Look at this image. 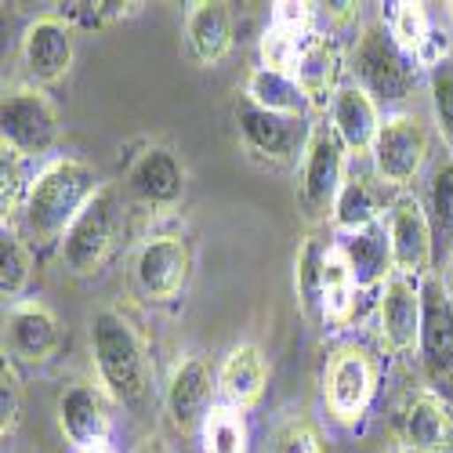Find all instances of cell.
Masks as SVG:
<instances>
[{
  "instance_id": "1",
  "label": "cell",
  "mask_w": 453,
  "mask_h": 453,
  "mask_svg": "<svg viewBox=\"0 0 453 453\" xmlns=\"http://www.w3.org/2000/svg\"><path fill=\"white\" fill-rule=\"evenodd\" d=\"M105 181H98V171L81 157H51L36 174H29V188L22 200V229L26 240L36 247L62 243L69 225L81 218V211L95 200V193Z\"/></svg>"
},
{
  "instance_id": "2",
  "label": "cell",
  "mask_w": 453,
  "mask_h": 453,
  "mask_svg": "<svg viewBox=\"0 0 453 453\" xmlns=\"http://www.w3.org/2000/svg\"><path fill=\"white\" fill-rule=\"evenodd\" d=\"M91 356L98 366V381L124 406H138L153 385V366H149L145 345L134 323L117 309H98L91 316Z\"/></svg>"
},
{
  "instance_id": "3",
  "label": "cell",
  "mask_w": 453,
  "mask_h": 453,
  "mask_svg": "<svg viewBox=\"0 0 453 453\" xmlns=\"http://www.w3.org/2000/svg\"><path fill=\"white\" fill-rule=\"evenodd\" d=\"M377 385H381V363L356 342L337 345L323 366V406L326 418L342 428H356L366 421L373 406Z\"/></svg>"
},
{
  "instance_id": "4",
  "label": "cell",
  "mask_w": 453,
  "mask_h": 453,
  "mask_svg": "<svg viewBox=\"0 0 453 453\" xmlns=\"http://www.w3.org/2000/svg\"><path fill=\"white\" fill-rule=\"evenodd\" d=\"M120 225H124L120 188L117 185H102L95 193V200L81 211V218L69 225V233L58 243L62 269L69 276H77V280H88V276L102 273L112 247H117Z\"/></svg>"
},
{
  "instance_id": "5",
  "label": "cell",
  "mask_w": 453,
  "mask_h": 453,
  "mask_svg": "<svg viewBox=\"0 0 453 453\" xmlns=\"http://www.w3.org/2000/svg\"><path fill=\"white\" fill-rule=\"evenodd\" d=\"M345 164H349V153L342 138L334 134V127L326 120L312 124L309 149L297 164V211L305 218V225H319L334 218L337 196H342V188L349 181Z\"/></svg>"
},
{
  "instance_id": "6",
  "label": "cell",
  "mask_w": 453,
  "mask_h": 453,
  "mask_svg": "<svg viewBox=\"0 0 453 453\" xmlns=\"http://www.w3.org/2000/svg\"><path fill=\"white\" fill-rule=\"evenodd\" d=\"M352 84L381 102H403L418 84V62H413L395 41L388 26H366L352 48Z\"/></svg>"
},
{
  "instance_id": "7",
  "label": "cell",
  "mask_w": 453,
  "mask_h": 453,
  "mask_svg": "<svg viewBox=\"0 0 453 453\" xmlns=\"http://www.w3.org/2000/svg\"><path fill=\"white\" fill-rule=\"evenodd\" d=\"M58 109L36 84H15L0 102V145L15 149L22 160H41L58 145Z\"/></svg>"
},
{
  "instance_id": "8",
  "label": "cell",
  "mask_w": 453,
  "mask_h": 453,
  "mask_svg": "<svg viewBox=\"0 0 453 453\" xmlns=\"http://www.w3.org/2000/svg\"><path fill=\"white\" fill-rule=\"evenodd\" d=\"M428 131L413 112H388L373 142V178L381 188H410L428 164Z\"/></svg>"
},
{
  "instance_id": "9",
  "label": "cell",
  "mask_w": 453,
  "mask_h": 453,
  "mask_svg": "<svg viewBox=\"0 0 453 453\" xmlns=\"http://www.w3.org/2000/svg\"><path fill=\"white\" fill-rule=\"evenodd\" d=\"M385 236L392 250V269L406 280H428L435 261V225L418 196L392 200L385 214Z\"/></svg>"
},
{
  "instance_id": "10",
  "label": "cell",
  "mask_w": 453,
  "mask_h": 453,
  "mask_svg": "<svg viewBox=\"0 0 453 453\" xmlns=\"http://www.w3.org/2000/svg\"><path fill=\"white\" fill-rule=\"evenodd\" d=\"M62 349V323L51 312L48 301L26 297L19 305H8L4 316V359L15 366L41 370Z\"/></svg>"
},
{
  "instance_id": "11",
  "label": "cell",
  "mask_w": 453,
  "mask_h": 453,
  "mask_svg": "<svg viewBox=\"0 0 453 453\" xmlns=\"http://www.w3.org/2000/svg\"><path fill=\"white\" fill-rule=\"evenodd\" d=\"M131 276H134V290L145 301L167 305V301H174L185 290L188 276H193V250L174 233H157L138 247Z\"/></svg>"
},
{
  "instance_id": "12",
  "label": "cell",
  "mask_w": 453,
  "mask_h": 453,
  "mask_svg": "<svg viewBox=\"0 0 453 453\" xmlns=\"http://www.w3.org/2000/svg\"><path fill=\"white\" fill-rule=\"evenodd\" d=\"M22 65L36 88H51L69 77L73 62H77V36H73V22L58 12L36 15L26 33H22Z\"/></svg>"
},
{
  "instance_id": "13",
  "label": "cell",
  "mask_w": 453,
  "mask_h": 453,
  "mask_svg": "<svg viewBox=\"0 0 453 453\" xmlns=\"http://www.w3.org/2000/svg\"><path fill=\"white\" fill-rule=\"evenodd\" d=\"M425 330V294L418 280H406L392 273L377 297V337H381L385 352L410 356L421 349Z\"/></svg>"
},
{
  "instance_id": "14",
  "label": "cell",
  "mask_w": 453,
  "mask_h": 453,
  "mask_svg": "<svg viewBox=\"0 0 453 453\" xmlns=\"http://www.w3.org/2000/svg\"><path fill=\"white\" fill-rule=\"evenodd\" d=\"M425 294V330H421V363L432 392L442 399L453 395V301L442 287V276L421 280Z\"/></svg>"
},
{
  "instance_id": "15",
  "label": "cell",
  "mask_w": 453,
  "mask_h": 453,
  "mask_svg": "<svg viewBox=\"0 0 453 453\" xmlns=\"http://www.w3.org/2000/svg\"><path fill=\"white\" fill-rule=\"evenodd\" d=\"M236 124H240V138L254 157L269 160V164H301L312 138V127L305 120H290V117H276L250 105L247 98L236 109Z\"/></svg>"
},
{
  "instance_id": "16",
  "label": "cell",
  "mask_w": 453,
  "mask_h": 453,
  "mask_svg": "<svg viewBox=\"0 0 453 453\" xmlns=\"http://www.w3.org/2000/svg\"><path fill=\"white\" fill-rule=\"evenodd\" d=\"M218 395V370H211V363L203 356H181L167 377L164 388V406L167 418L181 435L200 432L207 410L214 406Z\"/></svg>"
},
{
  "instance_id": "17",
  "label": "cell",
  "mask_w": 453,
  "mask_h": 453,
  "mask_svg": "<svg viewBox=\"0 0 453 453\" xmlns=\"http://www.w3.org/2000/svg\"><path fill=\"white\" fill-rule=\"evenodd\" d=\"M127 196L149 211H171L185 200V167L167 145H145L127 167Z\"/></svg>"
},
{
  "instance_id": "18",
  "label": "cell",
  "mask_w": 453,
  "mask_h": 453,
  "mask_svg": "<svg viewBox=\"0 0 453 453\" xmlns=\"http://www.w3.org/2000/svg\"><path fill=\"white\" fill-rule=\"evenodd\" d=\"M58 428L73 449L102 442L112 432V403L109 392L95 381H73L58 395Z\"/></svg>"
},
{
  "instance_id": "19",
  "label": "cell",
  "mask_w": 453,
  "mask_h": 453,
  "mask_svg": "<svg viewBox=\"0 0 453 453\" xmlns=\"http://www.w3.org/2000/svg\"><path fill=\"white\" fill-rule=\"evenodd\" d=\"M381 105H377L373 95H366L359 84H342L330 102V127L334 134L342 138L345 153L349 157H370L373 153V142L377 131H381Z\"/></svg>"
},
{
  "instance_id": "20",
  "label": "cell",
  "mask_w": 453,
  "mask_h": 453,
  "mask_svg": "<svg viewBox=\"0 0 453 453\" xmlns=\"http://www.w3.org/2000/svg\"><path fill=\"white\" fill-rule=\"evenodd\" d=\"M403 453H453V406L439 392L421 388L406 399Z\"/></svg>"
},
{
  "instance_id": "21",
  "label": "cell",
  "mask_w": 453,
  "mask_h": 453,
  "mask_svg": "<svg viewBox=\"0 0 453 453\" xmlns=\"http://www.w3.org/2000/svg\"><path fill=\"white\" fill-rule=\"evenodd\" d=\"M290 77H294V84L301 88V95H305V102L312 109H330L337 88H342L337 84L342 81V48L334 44V36L316 29L309 41L301 44Z\"/></svg>"
},
{
  "instance_id": "22",
  "label": "cell",
  "mask_w": 453,
  "mask_h": 453,
  "mask_svg": "<svg viewBox=\"0 0 453 453\" xmlns=\"http://www.w3.org/2000/svg\"><path fill=\"white\" fill-rule=\"evenodd\" d=\"M185 48L196 65L214 69L233 55V12L221 0H196L185 12Z\"/></svg>"
},
{
  "instance_id": "23",
  "label": "cell",
  "mask_w": 453,
  "mask_h": 453,
  "mask_svg": "<svg viewBox=\"0 0 453 453\" xmlns=\"http://www.w3.org/2000/svg\"><path fill=\"white\" fill-rule=\"evenodd\" d=\"M269 388V363L254 342H240L218 363V395L221 403L240 406V410H254L265 399Z\"/></svg>"
},
{
  "instance_id": "24",
  "label": "cell",
  "mask_w": 453,
  "mask_h": 453,
  "mask_svg": "<svg viewBox=\"0 0 453 453\" xmlns=\"http://www.w3.org/2000/svg\"><path fill=\"white\" fill-rule=\"evenodd\" d=\"M356 294H359V280L352 261L342 240H330L319 269V319L330 326H349L356 316Z\"/></svg>"
},
{
  "instance_id": "25",
  "label": "cell",
  "mask_w": 453,
  "mask_h": 453,
  "mask_svg": "<svg viewBox=\"0 0 453 453\" xmlns=\"http://www.w3.org/2000/svg\"><path fill=\"white\" fill-rule=\"evenodd\" d=\"M243 95L250 105L265 109V112H276V117H290V120H301L305 117V95H301V88L294 84L290 73H276V69H265L257 65L250 69V77L243 84Z\"/></svg>"
},
{
  "instance_id": "26",
  "label": "cell",
  "mask_w": 453,
  "mask_h": 453,
  "mask_svg": "<svg viewBox=\"0 0 453 453\" xmlns=\"http://www.w3.org/2000/svg\"><path fill=\"white\" fill-rule=\"evenodd\" d=\"M330 225L337 229V236H356V233H366V229L385 225L381 203H377V188L366 178H359V174L349 178L345 188H342V196H337Z\"/></svg>"
},
{
  "instance_id": "27",
  "label": "cell",
  "mask_w": 453,
  "mask_h": 453,
  "mask_svg": "<svg viewBox=\"0 0 453 453\" xmlns=\"http://www.w3.org/2000/svg\"><path fill=\"white\" fill-rule=\"evenodd\" d=\"M196 439H200V453H250L247 410L229 406V403H214L207 410Z\"/></svg>"
},
{
  "instance_id": "28",
  "label": "cell",
  "mask_w": 453,
  "mask_h": 453,
  "mask_svg": "<svg viewBox=\"0 0 453 453\" xmlns=\"http://www.w3.org/2000/svg\"><path fill=\"white\" fill-rule=\"evenodd\" d=\"M342 247L356 269L359 287H385V280L395 273L392 269V250H388V236H385V225L356 236H342Z\"/></svg>"
},
{
  "instance_id": "29",
  "label": "cell",
  "mask_w": 453,
  "mask_h": 453,
  "mask_svg": "<svg viewBox=\"0 0 453 453\" xmlns=\"http://www.w3.org/2000/svg\"><path fill=\"white\" fill-rule=\"evenodd\" d=\"M29 280H33V250L12 225H4V236H0V294H4V309L26 301Z\"/></svg>"
},
{
  "instance_id": "30",
  "label": "cell",
  "mask_w": 453,
  "mask_h": 453,
  "mask_svg": "<svg viewBox=\"0 0 453 453\" xmlns=\"http://www.w3.org/2000/svg\"><path fill=\"white\" fill-rule=\"evenodd\" d=\"M323 250L326 243L316 236H305L294 254V290L297 305L309 319H319V269H323Z\"/></svg>"
},
{
  "instance_id": "31",
  "label": "cell",
  "mask_w": 453,
  "mask_h": 453,
  "mask_svg": "<svg viewBox=\"0 0 453 453\" xmlns=\"http://www.w3.org/2000/svg\"><path fill=\"white\" fill-rule=\"evenodd\" d=\"M432 19H428V8L418 4V0H399V4H392L388 12V33H392V41L418 62L425 44H428V36H432Z\"/></svg>"
},
{
  "instance_id": "32",
  "label": "cell",
  "mask_w": 453,
  "mask_h": 453,
  "mask_svg": "<svg viewBox=\"0 0 453 453\" xmlns=\"http://www.w3.org/2000/svg\"><path fill=\"white\" fill-rule=\"evenodd\" d=\"M269 453H326V442L309 413H290L273 428Z\"/></svg>"
},
{
  "instance_id": "33",
  "label": "cell",
  "mask_w": 453,
  "mask_h": 453,
  "mask_svg": "<svg viewBox=\"0 0 453 453\" xmlns=\"http://www.w3.org/2000/svg\"><path fill=\"white\" fill-rule=\"evenodd\" d=\"M428 91H432L435 131H439V138L446 142V149L453 153V55L428 73Z\"/></svg>"
},
{
  "instance_id": "34",
  "label": "cell",
  "mask_w": 453,
  "mask_h": 453,
  "mask_svg": "<svg viewBox=\"0 0 453 453\" xmlns=\"http://www.w3.org/2000/svg\"><path fill=\"white\" fill-rule=\"evenodd\" d=\"M428 203H432V225L435 233L453 243V157L435 167L432 185H428Z\"/></svg>"
},
{
  "instance_id": "35",
  "label": "cell",
  "mask_w": 453,
  "mask_h": 453,
  "mask_svg": "<svg viewBox=\"0 0 453 453\" xmlns=\"http://www.w3.org/2000/svg\"><path fill=\"white\" fill-rule=\"evenodd\" d=\"M142 4H120V0H95V4H62V15L69 22H77L84 29H102V26H112L120 19H131L138 15Z\"/></svg>"
},
{
  "instance_id": "36",
  "label": "cell",
  "mask_w": 453,
  "mask_h": 453,
  "mask_svg": "<svg viewBox=\"0 0 453 453\" xmlns=\"http://www.w3.org/2000/svg\"><path fill=\"white\" fill-rule=\"evenodd\" d=\"M22 418V381H19V370L12 359H4L0 366V435H12L19 428Z\"/></svg>"
},
{
  "instance_id": "37",
  "label": "cell",
  "mask_w": 453,
  "mask_h": 453,
  "mask_svg": "<svg viewBox=\"0 0 453 453\" xmlns=\"http://www.w3.org/2000/svg\"><path fill=\"white\" fill-rule=\"evenodd\" d=\"M326 8V19L334 22H356L359 19V4H323Z\"/></svg>"
},
{
  "instance_id": "38",
  "label": "cell",
  "mask_w": 453,
  "mask_h": 453,
  "mask_svg": "<svg viewBox=\"0 0 453 453\" xmlns=\"http://www.w3.org/2000/svg\"><path fill=\"white\" fill-rule=\"evenodd\" d=\"M73 453H117V446H112L109 439H102V442H88L81 449H73Z\"/></svg>"
},
{
  "instance_id": "39",
  "label": "cell",
  "mask_w": 453,
  "mask_h": 453,
  "mask_svg": "<svg viewBox=\"0 0 453 453\" xmlns=\"http://www.w3.org/2000/svg\"><path fill=\"white\" fill-rule=\"evenodd\" d=\"M442 287H446V294H449V301H453V247H449V257H446V273H442Z\"/></svg>"
},
{
  "instance_id": "40",
  "label": "cell",
  "mask_w": 453,
  "mask_h": 453,
  "mask_svg": "<svg viewBox=\"0 0 453 453\" xmlns=\"http://www.w3.org/2000/svg\"><path fill=\"white\" fill-rule=\"evenodd\" d=\"M442 15H446V19L453 22V0H449V4H442Z\"/></svg>"
}]
</instances>
